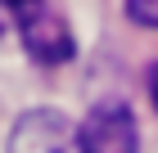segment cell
<instances>
[{
    "mask_svg": "<svg viewBox=\"0 0 158 153\" xmlns=\"http://www.w3.org/2000/svg\"><path fill=\"white\" fill-rule=\"evenodd\" d=\"M77 153H140L135 113L127 104H95L77 126Z\"/></svg>",
    "mask_w": 158,
    "mask_h": 153,
    "instance_id": "1",
    "label": "cell"
},
{
    "mask_svg": "<svg viewBox=\"0 0 158 153\" xmlns=\"http://www.w3.org/2000/svg\"><path fill=\"white\" fill-rule=\"evenodd\" d=\"M77 131L59 108H27L9 131V149L5 153H73Z\"/></svg>",
    "mask_w": 158,
    "mask_h": 153,
    "instance_id": "2",
    "label": "cell"
},
{
    "mask_svg": "<svg viewBox=\"0 0 158 153\" xmlns=\"http://www.w3.org/2000/svg\"><path fill=\"white\" fill-rule=\"evenodd\" d=\"M18 27H23V45H27V54H32L36 63H50V68H54V63H68V59L77 54L73 27L63 23L50 5L23 14V18H18Z\"/></svg>",
    "mask_w": 158,
    "mask_h": 153,
    "instance_id": "3",
    "label": "cell"
},
{
    "mask_svg": "<svg viewBox=\"0 0 158 153\" xmlns=\"http://www.w3.org/2000/svg\"><path fill=\"white\" fill-rule=\"evenodd\" d=\"M127 18L140 27H158V0H127Z\"/></svg>",
    "mask_w": 158,
    "mask_h": 153,
    "instance_id": "4",
    "label": "cell"
},
{
    "mask_svg": "<svg viewBox=\"0 0 158 153\" xmlns=\"http://www.w3.org/2000/svg\"><path fill=\"white\" fill-rule=\"evenodd\" d=\"M41 5H45V0H5V9H9V18H14V23H18L23 14H32V9H41Z\"/></svg>",
    "mask_w": 158,
    "mask_h": 153,
    "instance_id": "5",
    "label": "cell"
},
{
    "mask_svg": "<svg viewBox=\"0 0 158 153\" xmlns=\"http://www.w3.org/2000/svg\"><path fill=\"white\" fill-rule=\"evenodd\" d=\"M149 99H154V108H158V63L149 68Z\"/></svg>",
    "mask_w": 158,
    "mask_h": 153,
    "instance_id": "6",
    "label": "cell"
},
{
    "mask_svg": "<svg viewBox=\"0 0 158 153\" xmlns=\"http://www.w3.org/2000/svg\"><path fill=\"white\" fill-rule=\"evenodd\" d=\"M5 23H9V9H5V0H0V36H5Z\"/></svg>",
    "mask_w": 158,
    "mask_h": 153,
    "instance_id": "7",
    "label": "cell"
}]
</instances>
